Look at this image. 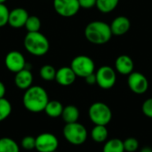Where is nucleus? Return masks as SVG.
<instances>
[{
    "label": "nucleus",
    "instance_id": "obj_29",
    "mask_svg": "<svg viewBox=\"0 0 152 152\" xmlns=\"http://www.w3.org/2000/svg\"><path fill=\"white\" fill-rule=\"evenodd\" d=\"M142 110L146 117L152 118V98H149L143 102Z\"/></svg>",
    "mask_w": 152,
    "mask_h": 152
},
{
    "label": "nucleus",
    "instance_id": "obj_14",
    "mask_svg": "<svg viewBox=\"0 0 152 152\" xmlns=\"http://www.w3.org/2000/svg\"><path fill=\"white\" fill-rule=\"evenodd\" d=\"M14 84L17 88L20 90H27L33 84V74L29 69L27 67L20 71L15 73L14 77Z\"/></svg>",
    "mask_w": 152,
    "mask_h": 152
},
{
    "label": "nucleus",
    "instance_id": "obj_19",
    "mask_svg": "<svg viewBox=\"0 0 152 152\" xmlns=\"http://www.w3.org/2000/svg\"><path fill=\"white\" fill-rule=\"evenodd\" d=\"M91 137L95 142H105L109 137V131L106 126L95 125L91 131Z\"/></svg>",
    "mask_w": 152,
    "mask_h": 152
},
{
    "label": "nucleus",
    "instance_id": "obj_24",
    "mask_svg": "<svg viewBox=\"0 0 152 152\" xmlns=\"http://www.w3.org/2000/svg\"><path fill=\"white\" fill-rule=\"evenodd\" d=\"M41 26H42L41 20L37 16L29 15L24 28H26L27 32H37L40 31Z\"/></svg>",
    "mask_w": 152,
    "mask_h": 152
},
{
    "label": "nucleus",
    "instance_id": "obj_22",
    "mask_svg": "<svg viewBox=\"0 0 152 152\" xmlns=\"http://www.w3.org/2000/svg\"><path fill=\"white\" fill-rule=\"evenodd\" d=\"M118 3L119 0H97L96 7L100 12L103 13H108L115 10Z\"/></svg>",
    "mask_w": 152,
    "mask_h": 152
},
{
    "label": "nucleus",
    "instance_id": "obj_30",
    "mask_svg": "<svg viewBox=\"0 0 152 152\" xmlns=\"http://www.w3.org/2000/svg\"><path fill=\"white\" fill-rule=\"evenodd\" d=\"M96 1L97 0H78V3H79L80 8L91 9L96 6Z\"/></svg>",
    "mask_w": 152,
    "mask_h": 152
},
{
    "label": "nucleus",
    "instance_id": "obj_23",
    "mask_svg": "<svg viewBox=\"0 0 152 152\" xmlns=\"http://www.w3.org/2000/svg\"><path fill=\"white\" fill-rule=\"evenodd\" d=\"M56 69L53 66L50 64H45L42 66L39 69V76L45 81H53L55 80Z\"/></svg>",
    "mask_w": 152,
    "mask_h": 152
},
{
    "label": "nucleus",
    "instance_id": "obj_6",
    "mask_svg": "<svg viewBox=\"0 0 152 152\" xmlns=\"http://www.w3.org/2000/svg\"><path fill=\"white\" fill-rule=\"evenodd\" d=\"M70 68L77 77L85 78L88 75L94 73L95 64L91 57L87 55H77L71 61Z\"/></svg>",
    "mask_w": 152,
    "mask_h": 152
},
{
    "label": "nucleus",
    "instance_id": "obj_15",
    "mask_svg": "<svg viewBox=\"0 0 152 152\" xmlns=\"http://www.w3.org/2000/svg\"><path fill=\"white\" fill-rule=\"evenodd\" d=\"M134 64L133 59L126 54L119 55L115 61V69L121 75H130L134 71Z\"/></svg>",
    "mask_w": 152,
    "mask_h": 152
},
{
    "label": "nucleus",
    "instance_id": "obj_31",
    "mask_svg": "<svg viewBox=\"0 0 152 152\" xmlns=\"http://www.w3.org/2000/svg\"><path fill=\"white\" fill-rule=\"evenodd\" d=\"M85 80L90 86H93V85L96 84V76H95V73H93V74L88 75L87 77H85Z\"/></svg>",
    "mask_w": 152,
    "mask_h": 152
},
{
    "label": "nucleus",
    "instance_id": "obj_20",
    "mask_svg": "<svg viewBox=\"0 0 152 152\" xmlns=\"http://www.w3.org/2000/svg\"><path fill=\"white\" fill-rule=\"evenodd\" d=\"M102 152H125L124 142L118 138L107 140L102 148Z\"/></svg>",
    "mask_w": 152,
    "mask_h": 152
},
{
    "label": "nucleus",
    "instance_id": "obj_12",
    "mask_svg": "<svg viewBox=\"0 0 152 152\" xmlns=\"http://www.w3.org/2000/svg\"><path fill=\"white\" fill-rule=\"evenodd\" d=\"M29 14L28 11L22 7H16L10 11L8 24L13 28H20L25 26Z\"/></svg>",
    "mask_w": 152,
    "mask_h": 152
},
{
    "label": "nucleus",
    "instance_id": "obj_13",
    "mask_svg": "<svg viewBox=\"0 0 152 152\" xmlns=\"http://www.w3.org/2000/svg\"><path fill=\"white\" fill-rule=\"evenodd\" d=\"M77 78V75L69 67H61L56 71L55 81L62 86H71Z\"/></svg>",
    "mask_w": 152,
    "mask_h": 152
},
{
    "label": "nucleus",
    "instance_id": "obj_11",
    "mask_svg": "<svg viewBox=\"0 0 152 152\" xmlns=\"http://www.w3.org/2000/svg\"><path fill=\"white\" fill-rule=\"evenodd\" d=\"M127 85L130 90L136 94H142L149 88V81L147 77L141 72L133 71L128 75Z\"/></svg>",
    "mask_w": 152,
    "mask_h": 152
},
{
    "label": "nucleus",
    "instance_id": "obj_2",
    "mask_svg": "<svg viewBox=\"0 0 152 152\" xmlns=\"http://www.w3.org/2000/svg\"><path fill=\"white\" fill-rule=\"evenodd\" d=\"M110 25L102 20L89 22L85 28L86 38L94 45H104L112 37Z\"/></svg>",
    "mask_w": 152,
    "mask_h": 152
},
{
    "label": "nucleus",
    "instance_id": "obj_4",
    "mask_svg": "<svg viewBox=\"0 0 152 152\" xmlns=\"http://www.w3.org/2000/svg\"><path fill=\"white\" fill-rule=\"evenodd\" d=\"M65 140L73 145H81L87 139V130L80 123H69L66 124L62 130Z\"/></svg>",
    "mask_w": 152,
    "mask_h": 152
},
{
    "label": "nucleus",
    "instance_id": "obj_1",
    "mask_svg": "<svg viewBox=\"0 0 152 152\" xmlns=\"http://www.w3.org/2000/svg\"><path fill=\"white\" fill-rule=\"evenodd\" d=\"M49 102V96L46 90L40 86H32L27 90L22 97L24 108L32 113H40L45 110Z\"/></svg>",
    "mask_w": 152,
    "mask_h": 152
},
{
    "label": "nucleus",
    "instance_id": "obj_34",
    "mask_svg": "<svg viewBox=\"0 0 152 152\" xmlns=\"http://www.w3.org/2000/svg\"><path fill=\"white\" fill-rule=\"evenodd\" d=\"M7 0H0V4H4Z\"/></svg>",
    "mask_w": 152,
    "mask_h": 152
},
{
    "label": "nucleus",
    "instance_id": "obj_18",
    "mask_svg": "<svg viewBox=\"0 0 152 152\" xmlns=\"http://www.w3.org/2000/svg\"><path fill=\"white\" fill-rule=\"evenodd\" d=\"M79 116H80V113H79V110L77 109V107L74 105H68L63 108L61 118L66 124L77 122Z\"/></svg>",
    "mask_w": 152,
    "mask_h": 152
},
{
    "label": "nucleus",
    "instance_id": "obj_7",
    "mask_svg": "<svg viewBox=\"0 0 152 152\" xmlns=\"http://www.w3.org/2000/svg\"><path fill=\"white\" fill-rule=\"evenodd\" d=\"M96 84L102 89L108 90L112 88L117 81L116 70L110 66H102L95 73Z\"/></svg>",
    "mask_w": 152,
    "mask_h": 152
},
{
    "label": "nucleus",
    "instance_id": "obj_16",
    "mask_svg": "<svg viewBox=\"0 0 152 152\" xmlns=\"http://www.w3.org/2000/svg\"><path fill=\"white\" fill-rule=\"evenodd\" d=\"M131 28V21L126 16H118L115 18L111 24L110 28L112 35L115 36H122L125 35Z\"/></svg>",
    "mask_w": 152,
    "mask_h": 152
},
{
    "label": "nucleus",
    "instance_id": "obj_8",
    "mask_svg": "<svg viewBox=\"0 0 152 152\" xmlns=\"http://www.w3.org/2000/svg\"><path fill=\"white\" fill-rule=\"evenodd\" d=\"M53 5L55 12L64 18L75 16L80 9L78 0H53Z\"/></svg>",
    "mask_w": 152,
    "mask_h": 152
},
{
    "label": "nucleus",
    "instance_id": "obj_3",
    "mask_svg": "<svg viewBox=\"0 0 152 152\" xmlns=\"http://www.w3.org/2000/svg\"><path fill=\"white\" fill-rule=\"evenodd\" d=\"M23 45L28 53L37 57L45 55L50 49L48 38L40 31L27 32L23 39Z\"/></svg>",
    "mask_w": 152,
    "mask_h": 152
},
{
    "label": "nucleus",
    "instance_id": "obj_5",
    "mask_svg": "<svg viewBox=\"0 0 152 152\" xmlns=\"http://www.w3.org/2000/svg\"><path fill=\"white\" fill-rule=\"evenodd\" d=\"M88 115L94 125L107 126L112 119V111L110 108L102 102L93 103L89 108Z\"/></svg>",
    "mask_w": 152,
    "mask_h": 152
},
{
    "label": "nucleus",
    "instance_id": "obj_17",
    "mask_svg": "<svg viewBox=\"0 0 152 152\" xmlns=\"http://www.w3.org/2000/svg\"><path fill=\"white\" fill-rule=\"evenodd\" d=\"M63 108L64 107L61 102L56 101V100H53V101L48 102L44 111L45 112V114L48 117H50L52 118H56L61 117Z\"/></svg>",
    "mask_w": 152,
    "mask_h": 152
},
{
    "label": "nucleus",
    "instance_id": "obj_32",
    "mask_svg": "<svg viewBox=\"0 0 152 152\" xmlns=\"http://www.w3.org/2000/svg\"><path fill=\"white\" fill-rule=\"evenodd\" d=\"M5 93H6L5 86H4V84L2 81H0V99L1 98H4Z\"/></svg>",
    "mask_w": 152,
    "mask_h": 152
},
{
    "label": "nucleus",
    "instance_id": "obj_21",
    "mask_svg": "<svg viewBox=\"0 0 152 152\" xmlns=\"http://www.w3.org/2000/svg\"><path fill=\"white\" fill-rule=\"evenodd\" d=\"M0 152H20L19 144L10 137L0 138Z\"/></svg>",
    "mask_w": 152,
    "mask_h": 152
},
{
    "label": "nucleus",
    "instance_id": "obj_25",
    "mask_svg": "<svg viewBox=\"0 0 152 152\" xmlns=\"http://www.w3.org/2000/svg\"><path fill=\"white\" fill-rule=\"evenodd\" d=\"M12 107L11 102L5 98H1L0 99V122L9 118V116L12 113Z\"/></svg>",
    "mask_w": 152,
    "mask_h": 152
},
{
    "label": "nucleus",
    "instance_id": "obj_9",
    "mask_svg": "<svg viewBox=\"0 0 152 152\" xmlns=\"http://www.w3.org/2000/svg\"><path fill=\"white\" fill-rule=\"evenodd\" d=\"M59 147L58 138L51 133H42L36 137V150L38 152L56 151Z\"/></svg>",
    "mask_w": 152,
    "mask_h": 152
},
{
    "label": "nucleus",
    "instance_id": "obj_28",
    "mask_svg": "<svg viewBox=\"0 0 152 152\" xmlns=\"http://www.w3.org/2000/svg\"><path fill=\"white\" fill-rule=\"evenodd\" d=\"M10 11L4 4H0V28L8 24Z\"/></svg>",
    "mask_w": 152,
    "mask_h": 152
},
{
    "label": "nucleus",
    "instance_id": "obj_10",
    "mask_svg": "<svg viewBox=\"0 0 152 152\" xmlns=\"http://www.w3.org/2000/svg\"><path fill=\"white\" fill-rule=\"evenodd\" d=\"M27 62L24 55L16 50L10 51L4 57V65L6 69L12 73H17L25 69Z\"/></svg>",
    "mask_w": 152,
    "mask_h": 152
},
{
    "label": "nucleus",
    "instance_id": "obj_27",
    "mask_svg": "<svg viewBox=\"0 0 152 152\" xmlns=\"http://www.w3.org/2000/svg\"><path fill=\"white\" fill-rule=\"evenodd\" d=\"M20 146L26 151H32L36 148V137L31 135H27L22 138Z\"/></svg>",
    "mask_w": 152,
    "mask_h": 152
},
{
    "label": "nucleus",
    "instance_id": "obj_26",
    "mask_svg": "<svg viewBox=\"0 0 152 152\" xmlns=\"http://www.w3.org/2000/svg\"><path fill=\"white\" fill-rule=\"evenodd\" d=\"M123 142L125 151L135 152L139 148V142L134 137H128L125 141H123Z\"/></svg>",
    "mask_w": 152,
    "mask_h": 152
},
{
    "label": "nucleus",
    "instance_id": "obj_35",
    "mask_svg": "<svg viewBox=\"0 0 152 152\" xmlns=\"http://www.w3.org/2000/svg\"><path fill=\"white\" fill-rule=\"evenodd\" d=\"M53 152H58V151H53Z\"/></svg>",
    "mask_w": 152,
    "mask_h": 152
},
{
    "label": "nucleus",
    "instance_id": "obj_33",
    "mask_svg": "<svg viewBox=\"0 0 152 152\" xmlns=\"http://www.w3.org/2000/svg\"><path fill=\"white\" fill-rule=\"evenodd\" d=\"M141 152H152V149L150 147H144L142 149Z\"/></svg>",
    "mask_w": 152,
    "mask_h": 152
}]
</instances>
